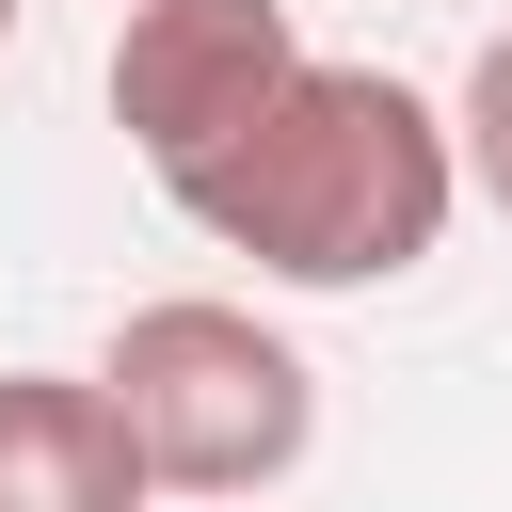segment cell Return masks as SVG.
Wrapping results in <instances>:
<instances>
[{"instance_id":"3","label":"cell","mask_w":512,"mask_h":512,"mask_svg":"<svg viewBox=\"0 0 512 512\" xmlns=\"http://www.w3.org/2000/svg\"><path fill=\"white\" fill-rule=\"evenodd\" d=\"M304 64L320 48H304L288 0H128V32H112V128L144 144L160 192H192L224 144L272 128V96Z\"/></svg>"},{"instance_id":"4","label":"cell","mask_w":512,"mask_h":512,"mask_svg":"<svg viewBox=\"0 0 512 512\" xmlns=\"http://www.w3.org/2000/svg\"><path fill=\"white\" fill-rule=\"evenodd\" d=\"M144 448L96 368H0V512H144Z\"/></svg>"},{"instance_id":"5","label":"cell","mask_w":512,"mask_h":512,"mask_svg":"<svg viewBox=\"0 0 512 512\" xmlns=\"http://www.w3.org/2000/svg\"><path fill=\"white\" fill-rule=\"evenodd\" d=\"M464 192H496V224H512V32H480V64H464Z\"/></svg>"},{"instance_id":"6","label":"cell","mask_w":512,"mask_h":512,"mask_svg":"<svg viewBox=\"0 0 512 512\" xmlns=\"http://www.w3.org/2000/svg\"><path fill=\"white\" fill-rule=\"evenodd\" d=\"M0 48H16V0H0Z\"/></svg>"},{"instance_id":"1","label":"cell","mask_w":512,"mask_h":512,"mask_svg":"<svg viewBox=\"0 0 512 512\" xmlns=\"http://www.w3.org/2000/svg\"><path fill=\"white\" fill-rule=\"evenodd\" d=\"M176 208L224 256H256L272 288H400L464 208V128L400 64H304L272 96V128L224 144Z\"/></svg>"},{"instance_id":"2","label":"cell","mask_w":512,"mask_h":512,"mask_svg":"<svg viewBox=\"0 0 512 512\" xmlns=\"http://www.w3.org/2000/svg\"><path fill=\"white\" fill-rule=\"evenodd\" d=\"M96 384H112V416H128V448H144L160 496H272L320 448V368L256 304H224V288L128 304L112 352H96Z\"/></svg>"}]
</instances>
